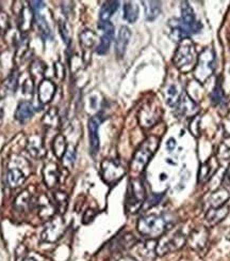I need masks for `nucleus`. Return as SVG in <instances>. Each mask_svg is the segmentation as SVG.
Instances as JSON below:
<instances>
[{"instance_id":"f257e3e1","label":"nucleus","mask_w":230,"mask_h":261,"mask_svg":"<svg viewBox=\"0 0 230 261\" xmlns=\"http://www.w3.org/2000/svg\"><path fill=\"white\" fill-rule=\"evenodd\" d=\"M176 21L177 23H175L174 19H171L169 25L172 37L179 42L185 38H190L192 35L199 34L203 28L200 21H197L194 10L188 2L181 3V19H176Z\"/></svg>"},{"instance_id":"f03ea898","label":"nucleus","mask_w":230,"mask_h":261,"mask_svg":"<svg viewBox=\"0 0 230 261\" xmlns=\"http://www.w3.org/2000/svg\"><path fill=\"white\" fill-rule=\"evenodd\" d=\"M169 221L167 217L159 214H148L142 216L137 223V229L145 238L149 240H155L157 238L162 237L170 228Z\"/></svg>"},{"instance_id":"7ed1b4c3","label":"nucleus","mask_w":230,"mask_h":261,"mask_svg":"<svg viewBox=\"0 0 230 261\" xmlns=\"http://www.w3.org/2000/svg\"><path fill=\"white\" fill-rule=\"evenodd\" d=\"M197 51L194 42L190 38H185L179 42L176 51L174 54L173 62L178 70L188 72L194 70L197 62Z\"/></svg>"},{"instance_id":"20e7f679","label":"nucleus","mask_w":230,"mask_h":261,"mask_svg":"<svg viewBox=\"0 0 230 261\" xmlns=\"http://www.w3.org/2000/svg\"><path fill=\"white\" fill-rule=\"evenodd\" d=\"M160 139L157 136H149L135 152L133 161H131V170L135 172L143 171L146 165L149 163L150 159L156 153V151L159 147Z\"/></svg>"},{"instance_id":"39448f33","label":"nucleus","mask_w":230,"mask_h":261,"mask_svg":"<svg viewBox=\"0 0 230 261\" xmlns=\"http://www.w3.org/2000/svg\"><path fill=\"white\" fill-rule=\"evenodd\" d=\"M215 51L212 47H206L202 50L193 70L197 82L204 84L211 77L215 70Z\"/></svg>"},{"instance_id":"423d86ee","label":"nucleus","mask_w":230,"mask_h":261,"mask_svg":"<svg viewBox=\"0 0 230 261\" xmlns=\"http://www.w3.org/2000/svg\"><path fill=\"white\" fill-rule=\"evenodd\" d=\"M146 199V191L144 183L141 179H133L129 182L126 205L127 210L131 213H136Z\"/></svg>"},{"instance_id":"0eeeda50","label":"nucleus","mask_w":230,"mask_h":261,"mask_svg":"<svg viewBox=\"0 0 230 261\" xmlns=\"http://www.w3.org/2000/svg\"><path fill=\"white\" fill-rule=\"evenodd\" d=\"M161 115L162 111L160 105L155 100H152L142 106L138 115V120L142 127L150 128L160 120Z\"/></svg>"},{"instance_id":"6e6552de","label":"nucleus","mask_w":230,"mask_h":261,"mask_svg":"<svg viewBox=\"0 0 230 261\" xmlns=\"http://www.w3.org/2000/svg\"><path fill=\"white\" fill-rule=\"evenodd\" d=\"M125 173L126 169L117 160L107 159L102 163V177L109 186L119 181L125 176Z\"/></svg>"},{"instance_id":"1a4fd4ad","label":"nucleus","mask_w":230,"mask_h":261,"mask_svg":"<svg viewBox=\"0 0 230 261\" xmlns=\"http://www.w3.org/2000/svg\"><path fill=\"white\" fill-rule=\"evenodd\" d=\"M185 243H187V238H185L182 231L178 230L168 239H163L162 241L157 243L156 254L159 256H163L171 252H176L178 249L182 248Z\"/></svg>"},{"instance_id":"9d476101","label":"nucleus","mask_w":230,"mask_h":261,"mask_svg":"<svg viewBox=\"0 0 230 261\" xmlns=\"http://www.w3.org/2000/svg\"><path fill=\"white\" fill-rule=\"evenodd\" d=\"M100 28L103 30V36L96 48V53L98 55H106L114 38V26L111 21H104V23H100Z\"/></svg>"},{"instance_id":"9b49d317","label":"nucleus","mask_w":230,"mask_h":261,"mask_svg":"<svg viewBox=\"0 0 230 261\" xmlns=\"http://www.w3.org/2000/svg\"><path fill=\"white\" fill-rule=\"evenodd\" d=\"M65 229L64 222L61 219L51 220L42 232V239L47 242H54L61 238Z\"/></svg>"},{"instance_id":"f8f14e48","label":"nucleus","mask_w":230,"mask_h":261,"mask_svg":"<svg viewBox=\"0 0 230 261\" xmlns=\"http://www.w3.org/2000/svg\"><path fill=\"white\" fill-rule=\"evenodd\" d=\"M102 123V119L100 116L92 117L89 120V138H90V150L91 154L95 156L98 151H100L101 140H100V134H98V129H100V125Z\"/></svg>"},{"instance_id":"ddd939ff","label":"nucleus","mask_w":230,"mask_h":261,"mask_svg":"<svg viewBox=\"0 0 230 261\" xmlns=\"http://www.w3.org/2000/svg\"><path fill=\"white\" fill-rule=\"evenodd\" d=\"M208 230L205 227H199L195 228V229L190 233L189 239H188V243L191 248H193L196 252H201L202 249L205 248L208 242Z\"/></svg>"},{"instance_id":"4468645a","label":"nucleus","mask_w":230,"mask_h":261,"mask_svg":"<svg viewBox=\"0 0 230 261\" xmlns=\"http://www.w3.org/2000/svg\"><path fill=\"white\" fill-rule=\"evenodd\" d=\"M178 113L180 116L194 118L199 112V105L188 93H183L177 104Z\"/></svg>"},{"instance_id":"2eb2a0df","label":"nucleus","mask_w":230,"mask_h":261,"mask_svg":"<svg viewBox=\"0 0 230 261\" xmlns=\"http://www.w3.org/2000/svg\"><path fill=\"white\" fill-rule=\"evenodd\" d=\"M59 167L56 163L50 162L44 166L43 179L49 189H53L57 187V184L59 183Z\"/></svg>"},{"instance_id":"dca6fc26","label":"nucleus","mask_w":230,"mask_h":261,"mask_svg":"<svg viewBox=\"0 0 230 261\" xmlns=\"http://www.w3.org/2000/svg\"><path fill=\"white\" fill-rule=\"evenodd\" d=\"M131 38V31L127 26H122L119 28L116 43H115V51H116V56L118 58H123L127 46L129 44V41Z\"/></svg>"},{"instance_id":"f3484780","label":"nucleus","mask_w":230,"mask_h":261,"mask_svg":"<svg viewBox=\"0 0 230 261\" xmlns=\"http://www.w3.org/2000/svg\"><path fill=\"white\" fill-rule=\"evenodd\" d=\"M56 93V85L49 80H43L39 86V100L42 104L49 103Z\"/></svg>"},{"instance_id":"a211bd4d","label":"nucleus","mask_w":230,"mask_h":261,"mask_svg":"<svg viewBox=\"0 0 230 261\" xmlns=\"http://www.w3.org/2000/svg\"><path fill=\"white\" fill-rule=\"evenodd\" d=\"M27 151L29 154L35 159H41L45 155V149H44L43 139L40 135H32L28 139Z\"/></svg>"},{"instance_id":"6ab92c4d","label":"nucleus","mask_w":230,"mask_h":261,"mask_svg":"<svg viewBox=\"0 0 230 261\" xmlns=\"http://www.w3.org/2000/svg\"><path fill=\"white\" fill-rule=\"evenodd\" d=\"M229 213V206L228 205H223L221 208H210L206 212L205 219L206 222L210 225H216L218 223H221L226 219V216Z\"/></svg>"},{"instance_id":"aec40b11","label":"nucleus","mask_w":230,"mask_h":261,"mask_svg":"<svg viewBox=\"0 0 230 261\" xmlns=\"http://www.w3.org/2000/svg\"><path fill=\"white\" fill-rule=\"evenodd\" d=\"M26 173L21 170L19 167H10L7 173V180L10 188L16 189L20 186H23L26 181Z\"/></svg>"},{"instance_id":"412c9836","label":"nucleus","mask_w":230,"mask_h":261,"mask_svg":"<svg viewBox=\"0 0 230 261\" xmlns=\"http://www.w3.org/2000/svg\"><path fill=\"white\" fill-rule=\"evenodd\" d=\"M230 198V193L226 188H220L214 191L211 195L208 202L210 204V208H221L225 205Z\"/></svg>"},{"instance_id":"4be33fe9","label":"nucleus","mask_w":230,"mask_h":261,"mask_svg":"<svg viewBox=\"0 0 230 261\" xmlns=\"http://www.w3.org/2000/svg\"><path fill=\"white\" fill-rule=\"evenodd\" d=\"M35 113L34 105L28 101L20 102L16 108L15 112V119L19 123H26L28 120L32 118Z\"/></svg>"},{"instance_id":"5701e85b","label":"nucleus","mask_w":230,"mask_h":261,"mask_svg":"<svg viewBox=\"0 0 230 261\" xmlns=\"http://www.w3.org/2000/svg\"><path fill=\"white\" fill-rule=\"evenodd\" d=\"M162 93H163L164 99H166V102L169 106H171V107L177 106L180 97H181V94H180L178 86L176 84L168 85L166 88H164V90L162 91Z\"/></svg>"},{"instance_id":"b1692460","label":"nucleus","mask_w":230,"mask_h":261,"mask_svg":"<svg viewBox=\"0 0 230 261\" xmlns=\"http://www.w3.org/2000/svg\"><path fill=\"white\" fill-rule=\"evenodd\" d=\"M211 102L215 106H224L226 104V96L223 90V86H222V80L221 77H218L216 81V84L214 86V88L211 92Z\"/></svg>"},{"instance_id":"393cba45","label":"nucleus","mask_w":230,"mask_h":261,"mask_svg":"<svg viewBox=\"0 0 230 261\" xmlns=\"http://www.w3.org/2000/svg\"><path fill=\"white\" fill-rule=\"evenodd\" d=\"M32 205V196L28 191H24L20 193L16 199L14 200V206L15 209L19 212L28 211Z\"/></svg>"},{"instance_id":"a878e982","label":"nucleus","mask_w":230,"mask_h":261,"mask_svg":"<svg viewBox=\"0 0 230 261\" xmlns=\"http://www.w3.org/2000/svg\"><path fill=\"white\" fill-rule=\"evenodd\" d=\"M118 7H119L118 2H106L101 10V14H100L101 23H104V21H110L111 16L116 12Z\"/></svg>"},{"instance_id":"bb28decb","label":"nucleus","mask_w":230,"mask_h":261,"mask_svg":"<svg viewBox=\"0 0 230 261\" xmlns=\"http://www.w3.org/2000/svg\"><path fill=\"white\" fill-rule=\"evenodd\" d=\"M145 9V17L147 20H155L161 13L160 2H143Z\"/></svg>"},{"instance_id":"cd10ccee","label":"nucleus","mask_w":230,"mask_h":261,"mask_svg":"<svg viewBox=\"0 0 230 261\" xmlns=\"http://www.w3.org/2000/svg\"><path fill=\"white\" fill-rule=\"evenodd\" d=\"M68 144H67V139L61 134L57 135L56 138L52 141V150L53 153L58 159H63L65 152L68 150Z\"/></svg>"},{"instance_id":"c85d7f7f","label":"nucleus","mask_w":230,"mask_h":261,"mask_svg":"<svg viewBox=\"0 0 230 261\" xmlns=\"http://www.w3.org/2000/svg\"><path fill=\"white\" fill-rule=\"evenodd\" d=\"M96 34L92 30H84L80 34V43L82 49L84 50H90L94 47L95 42H96Z\"/></svg>"},{"instance_id":"c756f323","label":"nucleus","mask_w":230,"mask_h":261,"mask_svg":"<svg viewBox=\"0 0 230 261\" xmlns=\"http://www.w3.org/2000/svg\"><path fill=\"white\" fill-rule=\"evenodd\" d=\"M139 17V7L133 3L127 2L124 6V18L129 21V23H135Z\"/></svg>"},{"instance_id":"7c9ffc66","label":"nucleus","mask_w":230,"mask_h":261,"mask_svg":"<svg viewBox=\"0 0 230 261\" xmlns=\"http://www.w3.org/2000/svg\"><path fill=\"white\" fill-rule=\"evenodd\" d=\"M43 124L47 127H50V128L58 127L59 116H58V112L56 108H51V110L45 116H44Z\"/></svg>"},{"instance_id":"2f4dec72","label":"nucleus","mask_w":230,"mask_h":261,"mask_svg":"<svg viewBox=\"0 0 230 261\" xmlns=\"http://www.w3.org/2000/svg\"><path fill=\"white\" fill-rule=\"evenodd\" d=\"M45 70H46L45 64H44L42 61L36 60L35 62H32L31 68H30L32 81L36 82L38 80H41L44 76V73H45Z\"/></svg>"},{"instance_id":"473e14b6","label":"nucleus","mask_w":230,"mask_h":261,"mask_svg":"<svg viewBox=\"0 0 230 261\" xmlns=\"http://www.w3.org/2000/svg\"><path fill=\"white\" fill-rule=\"evenodd\" d=\"M54 201H56V205L60 213H64L68 209V203H69V196L67 193L62 191H57L53 194Z\"/></svg>"},{"instance_id":"72a5a7b5","label":"nucleus","mask_w":230,"mask_h":261,"mask_svg":"<svg viewBox=\"0 0 230 261\" xmlns=\"http://www.w3.org/2000/svg\"><path fill=\"white\" fill-rule=\"evenodd\" d=\"M217 158L220 160H230V137L225 139L217 149Z\"/></svg>"},{"instance_id":"f704fd0d","label":"nucleus","mask_w":230,"mask_h":261,"mask_svg":"<svg viewBox=\"0 0 230 261\" xmlns=\"http://www.w3.org/2000/svg\"><path fill=\"white\" fill-rule=\"evenodd\" d=\"M210 172H211V164L210 162L208 161L204 163L199 170V183H203L209 178Z\"/></svg>"},{"instance_id":"c9c22d12","label":"nucleus","mask_w":230,"mask_h":261,"mask_svg":"<svg viewBox=\"0 0 230 261\" xmlns=\"http://www.w3.org/2000/svg\"><path fill=\"white\" fill-rule=\"evenodd\" d=\"M34 12H31L30 10L28 9H24L23 10V15H21V24H20V29L23 31H27V23L28 25L31 27L32 26V20H34Z\"/></svg>"},{"instance_id":"e433bc0d","label":"nucleus","mask_w":230,"mask_h":261,"mask_svg":"<svg viewBox=\"0 0 230 261\" xmlns=\"http://www.w3.org/2000/svg\"><path fill=\"white\" fill-rule=\"evenodd\" d=\"M36 20H37V23H38L39 29H40L41 32H42V35H43L44 37H48V36L50 35V29H49V27H48V24H47L46 19L44 18L43 16L37 15V16H36Z\"/></svg>"},{"instance_id":"4c0bfd02","label":"nucleus","mask_w":230,"mask_h":261,"mask_svg":"<svg viewBox=\"0 0 230 261\" xmlns=\"http://www.w3.org/2000/svg\"><path fill=\"white\" fill-rule=\"evenodd\" d=\"M75 159H76L75 149L73 147H69L67 152H65L64 156H63L64 165L65 166H69V167H72L73 164H74V162H75Z\"/></svg>"},{"instance_id":"58836bf2","label":"nucleus","mask_w":230,"mask_h":261,"mask_svg":"<svg viewBox=\"0 0 230 261\" xmlns=\"http://www.w3.org/2000/svg\"><path fill=\"white\" fill-rule=\"evenodd\" d=\"M161 198H162V195L153 194L152 196H150L149 198L145 199V201H144V203H145V208H147V209H148V208H150V206L157 204V203L161 200Z\"/></svg>"},{"instance_id":"ea45409f","label":"nucleus","mask_w":230,"mask_h":261,"mask_svg":"<svg viewBox=\"0 0 230 261\" xmlns=\"http://www.w3.org/2000/svg\"><path fill=\"white\" fill-rule=\"evenodd\" d=\"M60 32H61V36L64 40L65 43H69V40H70V32H69V29H68V26L67 24L64 23V21H60Z\"/></svg>"},{"instance_id":"a19ab883","label":"nucleus","mask_w":230,"mask_h":261,"mask_svg":"<svg viewBox=\"0 0 230 261\" xmlns=\"http://www.w3.org/2000/svg\"><path fill=\"white\" fill-rule=\"evenodd\" d=\"M95 215H96V213H95L94 210H92V209L86 210L85 213H84V215H83V217H82L83 224H89V223H91V222L94 220Z\"/></svg>"},{"instance_id":"79ce46f5","label":"nucleus","mask_w":230,"mask_h":261,"mask_svg":"<svg viewBox=\"0 0 230 261\" xmlns=\"http://www.w3.org/2000/svg\"><path fill=\"white\" fill-rule=\"evenodd\" d=\"M223 186H224V188H226V187H230V165L228 166V168H227V170L225 171V175H224V177H223Z\"/></svg>"},{"instance_id":"37998d69","label":"nucleus","mask_w":230,"mask_h":261,"mask_svg":"<svg viewBox=\"0 0 230 261\" xmlns=\"http://www.w3.org/2000/svg\"><path fill=\"white\" fill-rule=\"evenodd\" d=\"M167 148L170 152H173L175 150V148H176V140H175L174 138H170L167 143Z\"/></svg>"},{"instance_id":"c03bdc74","label":"nucleus","mask_w":230,"mask_h":261,"mask_svg":"<svg viewBox=\"0 0 230 261\" xmlns=\"http://www.w3.org/2000/svg\"><path fill=\"white\" fill-rule=\"evenodd\" d=\"M118 261H137V259H135L134 257H130V256H125L122 257Z\"/></svg>"},{"instance_id":"a18cd8bd","label":"nucleus","mask_w":230,"mask_h":261,"mask_svg":"<svg viewBox=\"0 0 230 261\" xmlns=\"http://www.w3.org/2000/svg\"><path fill=\"white\" fill-rule=\"evenodd\" d=\"M23 261H38V260L35 259V258H32V257H27V258H25Z\"/></svg>"}]
</instances>
